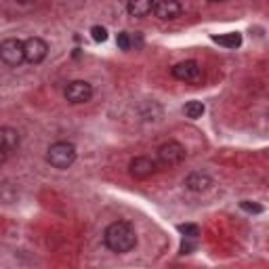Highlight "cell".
Wrapping results in <instances>:
<instances>
[{
	"mask_svg": "<svg viewBox=\"0 0 269 269\" xmlns=\"http://www.w3.org/2000/svg\"><path fill=\"white\" fill-rule=\"evenodd\" d=\"M103 242L111 253H130L137 246V232L128 221H114L103 232Z\"/></svg>",
	"mask_w": 269,
	"mask_h": 269,
	"instance_id": "obj_1",
	"label": "cell"
},
{
	"mask_svg": "<svg viewBox=\"0 0 269 269\" xmlns=\"http://www.w3.org/2000/svg\"><path fill=\"white\" fill-rule=\"evenodd\" d=\"M74 160H76V147L67 141H57L47 151V162L59 170L70 168L74 164Z\"/></svg>",
	"mask_w": 269,
	"mask_h": 269,
	"instance_id": "obj_2",
	"label": "cell"
},
{
	"mask_svg": "<svg viewBox=\"0 0 269 269\" xmlns=\"http://www.w3.org/2000/svg\"><path fill=\"white\" fill-rule=\"evenodd\" d=\"M185 153H187L185 147L179 141H168V143H162L158 151H156V162L162 168H172L185 160Z\"/></svg>",
	"mask_w": 269,
	"mask_h": 269,
	"instance_id": "obj_3",
	"label": "cell"
},
{
	"mask_svg": "<svg viewBox=\"0 0 269 269\" xmlns=\"http://www.w3.org/2000/svg\"><path fill=\"white\" fill-rule=\"evenodd\" d=\"M0 59L3 63H7L9 67H17L26 61V53H24V40L19 38H7L0 42Z\"/></svg>",
	"mask_w": 269,
	"mask_h": 269,
	"instance_id": "obj_4",
	"label": "cell"
},
{
	"mask_svg": "<svg viewBox=\"0 0 269 269\" xmlns=\"http://www.w3.org/2000/svg\"><path fill=\"white\" fill-rule=\"evenodd\" d=\"M170 74L177 78V80H181V82H187V84H200L202 80H204V70H202V65L194 59H187V61H181V63H177Z\"/></svg>",
	"mask_w": 269,
	"mask_h": 269,
	"instance_id": "obj_5",
	"label": "cell"
},
{
	"mask_svg": "<svg viewBox=\"0 0 269 269\" xmlns=\"http://www.w3.org/2000/svg\"><path fill=\"white\" fill-rule=\"evenodd\" d=\"M24 53H26V61L32 63V65H38L47 59L49 55V44L44 42L42 38L38 36H32L28 40H24Z\"/></svg>",
	"mask_w": 269,
	"mask_h": 269,
	"instance_id": "obj_6",
	"label": "cell"
},
{
	"mask_svg": "<svg viewBox=\"0 0 269 269\" xmlns=\"http://www.w3.org/2000/svg\"><path fill=\"white\" fill-rule=\"evenodd\" d=\"M91 97H93V86L86 80H74V82H70L65 86V99L70 103H74V105L91 101Z\"/></svg>",
	"mask_w": 269,
	"mask_h": 269,
	"instance_id": "obj_7",
	"label": "cell"
},
{
	"mask_svg": "<svg viewBox=\"0 0 269 269\" xmlns=\"http://www.w3.org/2000/svg\"><path fill=\"white\" fill-rule=\"evenodd\" d=\"M183 7L179 5V0H156L153 5V15L162 21H172L181 15Z\"/></svg>",
	"mask_w": 269,
	"mask_h": 269,
	"instance_id": "obj_8",
	"label": "cell"
},
{
	"mask_svg": "<svg viewBox=\"0 0 269 269\" xmlns=\"http://www.w3.org/2000/svg\"><path fill=\"white\" fill-rule=\"evenodd\" d=\"M128 168H130V175L134 179H147V177H151L156 170H158V162L147 158V156H139V158H134L130 162Z\"/></svg>",
	"mask_w": 269,
	"mask_h": 269,
	"instance_id": "obj_9",
	"label": "cell"
},
{
	"mask_svg": "<svg viewBox=\"0 0 269 269\" xmlns=\"http://www.w3.org/2000/svg\"><path fill=\"white\" fill-rule=\"evenodd\" d=\"M213 185V179L204 172H189L185 177V187L194 194H202V191H208Z\"/></svg>",
	"mask_w": 269,
	"mask_h": 269,
	"instance_id": "obj_10",
	"label": "cell"
},
{
	"mask_svg": "<svg viewBox=\"0 0 269 269\" xmlns=\"http://www.w3.org/2000/svg\"><path fill=\"white\" fill-rule=\"evenodd\" d=\"M153 5L156 0H128L126 11L130 17H147L149 13H153Z\"/></svg>",
	"mask_w": 269,
	"mask_h": 269,
	"instance_id": "obj_11",
	"label": "cell"
},
{
	"mask_svg": "<svg viewBox=\"0 0 269 269\" xmlns=\"http://www.w3.org/2000/svg\"><path fill=\"white\" fill-rule=\"evenodd\" d=\"M21 143V137H19V132L11 126H3L0 128V145H3L7 151H15Z\"/></svg>",
	"mask_w": 269,
	"mask_h": 269,
	"instance_id": "obj_12",
	"label": "cell"
},
{
	"mask_svg": "<svg viewBox=\"0 0 269 269\" xmlns=\"http://www.w3.org/2000/svg\"><path fill=\"white\" fill-rule=\"evenodd\" d=\"M213 40L221 47H227V49H236L242 44V36L240 34H223V36H213Z\"/></svg>",
	"mask_w": 269,
	"mask_h": 269,
	"instance_id": "obj_13",
	"label": "cell"
},
{
	"mask_svg": "<svg viewBox=\"0 0 269 269\" xmlns=\"http://www.w3.org/2000/svg\"><path fill=\"white\" fill-rule=\"evenodd\" d=\"M204 103L202 101H187L185 103V107H183V111H185V116L187 118H191V120H198V118H202V114H204Z\"/></svg>",
	"mask_w": 269,
	"mask_h": 269,
	"instance_id": "obj_14",
	"label": "cell"
},
{
	"mask_svg": "<svg viewBox=\"0 0 269 269\" xmlns=\"http://www.w3.org/2000/svg\"><path fill=\"white\" fill-rule=\"evenodd\" d=\"M91 36L95 42H105L107 40V30L103 26H93L91 28Z\"/></svg>",
	"mask_w": 269,
	"mask_h": 269,
	"instance_id": "obj_15",
	"label": "cell"
},
{
	"mask_svg": "<svg viewBox=\"0 0 269 269\" xmlns=\"http://www.w3.org/2000/svg\"><path fill=\"white\" fill-rule=\"evenodd\" d=\"M179 232L185 234L187 238H198V236H200V227H198V225H191V223H187V225H179Z\"/></svg>",
	"mask_w": 269,
	"mask_h": 269,
	"instance_id": "obj_16",
	"label": "cell"
},
{
	"mask_svg": "<svg viewBox=\"0 0 269 269\" xmlns=\"http://www.w3.org/2000/svg\"><path fill=\"white\" fill-rule=\"evenodd\" d=\"M116 44H118L122 51H130V38H128V34H126V32H120L118 38H116Z\"/></svg>",
	"mask_w": 269,
	"mask_h": 269,
	"instance_id": "obj_17",
	"label": "cell"
},
{
	"mask_svg": "<svg viewBox=\"0 0 269 269\" xmlns=\"http://www.w3.org/2000/svg\"><path fill=\"white\" fill-rule=\"evenodd\" d=\"M240 206H242L246 213H257V215L263 213V206H259V204H251V202H242Z\"/></svg>",
	"mask_w": 269,
	"mask_h": 269,
	"instance_id": "obj_18",
	"label": "cell"
},
{
	"mask_svg": "<svg viewBox=\"0 0 269 269\" xmlns=\"http://www.w3.org/2000/svg\"><path fill=\"white\" fill-rule=\"evenodd\" d=\"M7 158H9V151H7L3 145H0V164H5V162H7Z\"/></svg>",
	"mask_w": 269,
	"mask_h": 269,
	"instance_id": "obj_19",
	"label": "cell"
},
{
	"mask_svg": "<svg viewBox=\"0 0 269 269\" xmlns=\"http://www.w3.org/2000/svg\"><path fill=\"white\" fill-rule=\"evenodd\" d=\"M15 3H17V5H24V7H32L36 0H15Z\"/></svg>",
	"mask_w": 269,
	"mask_h": 269,
	"instance_id": "obj_20",
	"label": "cell"
},
{
	"mask_svg": "<svg viewBox=\"0 0 269 269\" xmlns=\"http://www.w3.org/2000/svg\"><path fill=\"white\" fill-rule=\"evenodd\" d=\"M208 3H223V0H208Z\"/></svg>",
	"mask_w": 269,
	"mask_h": 269,
	"instance_id": "obj_21",
	"label": "cell"
}]
</instances>
